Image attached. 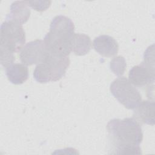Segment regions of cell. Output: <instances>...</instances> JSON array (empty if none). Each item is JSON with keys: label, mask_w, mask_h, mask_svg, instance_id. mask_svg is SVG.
<instances>
[{"label": "cell", "mask_w": 155, "mask_h": 155, "mask_svg": "<svg viewBox=\"0 0 155 155\" xmlns=\"http://www.w3.org/2000/svg\"><path fill=\"white\" fill-rule=\"evenodd\" d=\"M111 154H141L140 143L143 133L140 123L134 117L113 119L107 125Z\"/></svg>", "instance_id": "1"}, {"label": "cell", "mask_w": 155, "mask_h": 155, "mask_svg": "<svg viewBox=\"0 0 155 155\" xmlns=\"http://www.w3.org/2000/svg\"><path fill=\"white\" fill-rule=\"evenodd\" d=\"M74 31V25L70 18L63 15L55 16L44 39L47 50L57 55L68 56L71 51Z\"/></svg>", "instance_id": "2"}, {"label": "cell", "mask_w": 155, "mask_h": 155, "mask_svg": "<svg viewBox=\"0 0 155 155\" xmlns=\"http://www.w3.org/2000/svg\"><path fill=\"white\" fill-rule=\"evenodd\" d=\"M70 63L68 56L57 55L47 50L44 61L36 66L33 77L38 82L42 84L57 81L65 75Z\"/></svg>", "instance_id": "3"}, {"label": "cell", "mask_w": 155, "mask_h": 155, "mask_svg": "<svg viewBox=\"0 0 155 155\" xmlns=\"http://www.w3.org/2000/svg\"><path fill=\"white\" fill-rule=\"evenodd\" d=\"M110 89L114 97L128 109H135L142 101L139 91L125 77H119L113 81Z\"/></svg>", "instance_id": "4"}, {"label": "cell", "mask_w": 155, "mask_h": 155, "mask_svg": "<svg viewBox=\"0 0 155 155\" xmlns=\"http://www.w3.org/2000/svg\"><path fill=\"white\" fill-rule=\"evenodd\" d=\"M25 42V34L22 25L5 21L0 28V48L12 53L21 51Z\"/></svg>", "instance_id": "5"}, {"label": "cell", "mask_w": 155, "mask_h": 155, "mask_svg": "<svg viewBox=\"0 0 155 155\" xmlns=\"http://www.w3.org/2000/svg\"><path fill=\"white\" fill-rule=\"evenodd\" d=\"M47 50L43 40L36 39L27 43L21 50L19 57L25 65L38 64L45 59Z\"/></svg>", "instance_id": "6"}, {"label": "cell", "mask_w": 155, "mask_h": 155, "mask_svg": "<svg viewBox=\"0 0 155 155\" xmlns=\"http://www.w3.org/2000/svg\"><path fill=\"white\" fill-rule=\"evenodd\" d=\"M128 81L136 87H143L150 85L154 82V67L150 66L143 62L135 65L130 69Z\"/></svg>", "instance_id": "7"}, {"label": "cell", "mask_w": 155, "mask_h": 155, "mask_svg": "<svg viewBox=\"0 0 155 155\" xmlns=\"http://www.w3.org/2000/svg\"><path fill=\"white\" fill-rule=\"evenodd\" d=\"M94 49L101 55L105 57H112L117 54L119 45L116 41L108 35H101L93 42Z\"/></svg>", "instance_id": "8"}, {"label": "cell", "mask_w": 155, "mask_h": 155, "mask_svg": "<svg viewBox=\"0 0 155 155\" xmlns=\"http://www.w3.org/2000/svg\"><path fill=\"white\" fill-rule=\"evenodd\" d=\"M133 117L139 123L154 125V101H141L135 108Z\"/></svg>", "instance_id": "9"}, {"label": "cell", "mask_w": 155, "mask_h": 155, "mask_svg": "<svg viewBox=\"0 0 155 155\" xmlns=\"http://www.w3.org/2000/svg\"><path fill=\"white\" fill-rule=\"evenodd\" d=\"M30 15V10L26 1H15L10 6V12L7 16V20L21 25L28 21Z\"/></svg>", "instance_id": "10"}, {"label": "cell", "mask_w": 155, "mask_h": 155, "mask_svg": "<svg viewBox=\"0 0 155 155\" xmlns=\"http://www.w3.org/2000/svg\"><path fill=\"white\" fill-rule=\"evenodd\" d=\"M6 75L12 84L19 85L27 80L28 70L24 64H15L6 68Z\"/></svg>", "instance_id": "11"}, {"label": "cell", "mask_w": 155, "mask_h": 155, "mask_svg": "<svg viewBox=\"0 0 155 155\" xmlns=\"http://www.w3.org/2000/svg\"><path fill=\"white\" fill-rule=\"evenodd\" d=\"M90 38L85 34L74 33L71 42V51L78 56L87 54L91 50Z\"/></svg>", "instance_id": "12"}, {"label": "cell", "mask_w": 155, "mask_h": 155, "mask_svg": "<svg viewBox=\"0 0 155 155\" xmlns=\"http://www.w3.org/2000/svg\"><path fill=\"white\" fill-rule=\"evenodd\" d=\"M110 70L117 76H120L124 74L127 64L125 58L123 56H118L114 58L110 62Z\"/></svg>", "instance_id": "13"}, {"label": "cell", "mask_w": 155, "mask_h": 155, "mask_svg": "<svg viewBox=\"0 0 155 155\" xmlns=\"http://www.w3.org/2000/svg\"><path fill=\"white\" fill-rule=\"evenodd\" d=\"M0 59L1 65L7 68L11 65L13 64V62L15 60L13 53L0 48Z\"/></svg>", "instance_id": "14"}, {"label": "cell", "mask_w": 155, "mask_h": 155, "mask_svg": "<svg viewBox=\"0 0 155 155\" xmlns=\"http://www.w3.org/2000/svg\"><path fill=\"white\" fill-rule=\"evenodd\" d=\"M28 7H31L34 10L38 12H43L46 10L50 5L51 1H26Z\"/></svg>", "instance_id": "15"}]
</instances>
